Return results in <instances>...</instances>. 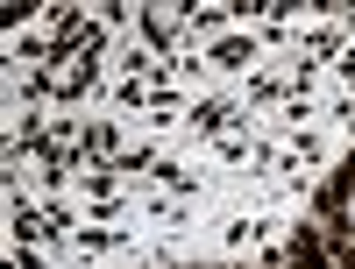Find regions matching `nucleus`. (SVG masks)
Here are the masks:
<instances>
[{
	"mask_svg": "<svg viewBox=\"0 0 355 269\" xmlns=\"http://www.w3.org/2000/svg\"><path fill=\"white\" fill-rule=\"evenodd\" d=\"M334 185H341V198H348V205H355V156H348V163H341V177H334Z\"/></svg>",
	"mask_w": 355,
	"mask_h": 269,
	"instance_id": "nucleus-1",
	"label": "nucleus"
}]
</instances>
